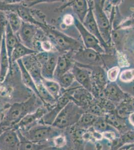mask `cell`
<instances>
[{"label":"cell","instance_id":"6da1fadb","mask_svg":"<svg viewBox=\"0 0 134 150\" xmlns=\"http://www.w3.org/2000/svg\"><path fill=\"white\" fill-rule=\"evenodd\" d=\"M35 94H33L25 101L15 102L9 105L3 112L0 121V133L5 130L14 129L15 127L29 113L36 111L43 106V103Z\"/></svg>","mask_w":134,"mask_h":150},{"label":"cell","instance_id":"7a4b0ae2","mask_svg":"<svg viewBox=\"0 0 134 150\" xmlns=\"http://www.w3.org/2000/svg\"><path fill=\"white\" fill-rule=\"evenodd\" d=\"M59 54L78 51L83 48L79 41L46 24L42 29Z\"/></svg>","mask_w":134,"mask_h":150},{"label":"cell","instance_id":"3957f363","mask_svg":"<svg viewBox=\"0 0 134 150\" xmlns=\"http://www.w3.org/2000/svg\"><path fill=\"white\" fill-rule=\"evenodd\" d=\"M65 130L55 127L53 125H47L38 123L26 131L16 130L24 138L30 141L40 144H50L55 137L61 134Z\"/></svg>","mask_w":134,"mask_h":150},{"label":"cell","instance_id":"277c9868","mask_svg":"<svg viewBox=\"0 0 134 150\" xmlns=\"http://www.w3.org/2000/svg\"><path fill=\"white\" fill-rule=\"evenodd\" d=\"M83 114V111L81 108L70 101L60 112L53 126L61 130H66L78 123Z\"/></svg>","mask_w":134,"mask_h":150},{"label":"cell","instance_id":"5b68a950","mask_svg":"<svg viewBox=\"0 0 134 150\" xmlns=\"http://www.w3.org/2000/svg\"><path fill=\"white\" fill-rule=\"evenodd\" d=\"M93 12L102 37L109 46L111 41V25L108 18L103 9L104 1H94Z\"/></svg>","mask_w":134,"mask_h":150},{"label":"cell","instance_id":"8992f818","mask_svg":"<svg viewBox=\"0 0 134 150\" xmlns=\"http://www.w3.org/2000/svg\"><path fill=\"white\" fill-rule=\"evenodd\" d=\"M59 53L55 52H38L35 54L36 59L41 66L42 77L48 80H54L55 71Z\"/></svg>","mask_w":134,"mask_h":150},{"label":"cell","instance_id":"52a82bcc","mask_svg":"<svg viewBox=\"0 0 134 150\" xmlns=\"http://www.w3.org/2000/svg\"><path fill=\"white\" fill-rule=\"evenodd\" d=\"M73 59L75 63L84 66H103L104 62L102 55L94 50L82 48L74 52Z\"/></svg>","mask_w":134,"mask_h":150},{"label":"cell","instance_id":"ba28073f","mask_svg":"<svg viewBox=\"0 0 134 150\" xmlns=\"http://www.w3.org/2000/svg\"><path fill=\"white\" fill-rule=\"evenodd\" d=\"M40 29L41 28L35 25L23 21L16 36L21 43L28 48L34 50V43Z\"/></svg>","mask_w":134,"mask_h":150},{"label":"cell","instance_id":"9c48e42d","mask_svg":"<svg viewBox=\"0 0 134 150\" xmlns=\"http://www.w3.org/2000/svg\"><path fill=\"white\" fill-rule=\"evenodd\" d=\"M74 25L80 33L85 48L94 50L101 55H103L105 50L101 45L100 42L85 28L77 18H75Z\"/></svg>","mask_w":134,"mask_h":150},{"label":"cell","instance_id":"30bf717a","mask_svg":"<svg viewBox=\"0 0 134 150\" xmlns=\"http://www.w3.org/2000/svg\"><path fill=\"white\" fill-rule=\"evenodd\" d=\"M70 101L69 95L65 91L59 99L56 101L54 105L52 106L46 114L43 117L38 123L47 125H53L60 112Z\"/></svg>","mask_w":134,"mask_h":150},{"label":"cell","instance_id":"8fae6325","mask_svg":"<svg viewBox=\"0 0 134 150\" xmlns=\"http://www.w3.org/2000/svg\"><path fill=\"white\" fill-rule=\"evenodd\" d=\"M71 72L74 76L75 81L78 82L81 86L89 92H93V82L92 81V73L90 69L75 63Z\"/></svg>","mask_w":134,"mask_h":150},{"label":"cell","instance_id":"7c38bea8","mask_svg":"<svg viewBox=\"0 0 134 150\" xmlns=\"http://www.w3.org/2000/svg\"><path fill=\"white\" fill-rule=\"evenodd\" d=\"M47 108L44 105L38 108L36 111L29 113L15 127L14 130L26 131L39 123L43 117L48 112Z\"/></svg>","mask_w":134,"mask_h":150},{"label":"cell","instance_id":"4fadbf2b","mask_svg":"<svg viewBox=\"0 0 134 150\" xmlns=\"http://www.w3.org/2000/svg\"><path fill=\"white\" fill-rule=\"evenodd\" d=\"M73 53L74 52H68L60 54L55 71L54 80H57L62 75L71 71L72 69L75 64L73 59Z\"/></svg>","mask_w":134,"mask_h":150},{"label":"cell","instance_id":"5bb4252c","mask_svg":"<svg viewBox=\"0 0 134 150\" xmlns=\"http://www.w3.org/2000/svg\"><path fill=\"white\" fill-rule=\"evenodd\" d=\"M88 3L89 6V10L82 24L85 27V28L87 29L90 33L93 35L98 40L99 42H100L102 46L103 47L105 50H106L108 49L109 46L107 45V44L105 43V42L102 37L99 30L98 27L97 26V23L95 20V17L93 12V2H91V3L88 2Z\"/></svg>","mask_w":134,"mask_h":150},{"label":"cell","instance_id":"9a60e30c","mask_svg":"<svg viewBox=\"0 0 134 150\" xmlns=\"http://www.w3.org/2000/svg\"><path fill=\"white\" fill-rule=\"evenodd\" d=\"M20 139L17 131L9 129L0 133V150H18Z\"/></svg>","mask_w":134,"mask_h":150},{"label":"cell","instance_id":"2e32d148","mask_svg":"<svg viewBox=\"0 0 134 150\" xmlns=\"http://www.w3.org/2000/svg\"><path fill=\"white\" fill-rule=\"evenodd\" d=\"M71 7L75 14L77 16L78 19L82 23L85 20L89 10L88 3L85 0H76L68 2L62 6L58 9V11H61L66 7Z\"/></svg>","mask_w":134,"mask_h":150},{"label":"cell","instance_id":"e0dca14e","mask_svg":"<svg viewBox=\"0 0 134 150\" xmlns=\"http://www.w3.org/2000/svg\"><path fill=\"white\" fill-rule=\"evenodd\" d=\"M10 70V64L6 46L5 33L0 49V83L5 81Z\"/></svg>","mask_w":134,"mask_h":150},{"label":"cell","instance_id":"ac0fdd59","mask_svg":"<svg viewBox=\"0 0 134 150\" xmlns=\"http://www.w3.org/2000/svg\"><path fill=\"white\" fill-rule=\"evenodd\" d=\"M16 63L20 69L21 79L23 83L26 87H27L28 88L32 91L34 92V94H35L39 98V94L36 88V84L35 83L34 80L33 79L30 74L29 73L27 69L26 68L24 64L23 63L22 60V59H20L18 60Z\"/></svg>","mask_w":134,"mask_h":150},{"label":"cell","instance_id":"d6986e66","mask_svg":"<svg viewBox=\"0 0 134 150\" xmlns=\"http://www.w3.org/2000/svg\"><path fill=\"white\" fill-rule=\"evenodd\" d=\"M5 41L6 46L7 49V52L8 54L9 58L10 60V70H12L13 64H12V53L15 48L16 46L17 43L19 42V39L16 36V35L14 33L10 26L7 22L5 31Z\"/></svg>","mask_w":134,"mask_h":150},{"label":"cell","instance_id":"ffe728a7","mask_svg":"<svg viewBox=\"0 0 134 150\" xmlns=\"http://www.w3.org/2000/svg\"><path fill=\"white\" fill-rule=\"evenodd\" d=\"M37 53V52L35 50L28 48L26 46L19 41L12 53L11 58L12 64H13L18 60L22 59L25 57L33 55Z\"/></svg>","mask_w":134,"mask_h":150},{"label":"cell","instance_id":"44dd1931","mask_svg":"<svg viewBox=\"0 0 134 150\" xmlns=\"http://www.w3.org/2000/svg\"><path fill=\"white\" fill-rule=\"evenodd\" d=\"M42 83L48 92L56 101L63 95V91L58 82L54 80L43 79Z\"/></svg>","mask_w":134,"mask_h":150},{"label":"cell","instance_id":"7402d4cb","mask_svg":"<svg viewBox=\"0 0 134 150\" xmlns=\"http://www.w3.org/2000/svg\"><path fill=\"white\" fill-rule=\"evenodd\" d=\"M17 132L20 139V145L18 150H42L46 147L51 146L50 144L37 143L29 141L21 135L19 132L17 131Z\"/></svg>","mask_w":134,"mask_h":150},{"label":"cell","instance_id":"603a6c76","mask_svg":"<svg viewBox=\"0 0 134 150\" xmlns=\"http://www.w3.org/2000/svg\"><path fill=\"white\" fill-rule=\"evenodd\" d=\"M5 14L7 22L10 26L13 32L17 35L21 27L23 21L15 12H6Z\"/></svg>","mask_w":134,"mask_h":150},{"label":"cell","instance_id":"cb8c5ba5","mask_svg":"<svg viewBox=\"0 0 134 150\" xmlns=\"http://www.w3.org/2000/svg\"><path fill=\"white\" fill-rule=\"evenodd\" d=\"M105 94L107 97L113 100H119L123 96V93L119 87L114 83L108 84L104 88Z\"/></svg>","mask_w":134,"mask_h":150},{"label":"cell","instance_id":"d4e9b609","mask_svg":"<svg viewBox=\"0 0 134 150\" xmlns=\"http://www.w3.org/2000/svg\"><path fill=\"white\" fill-rule=\"evenodd\" d=\"M56 81L58 82L62 89L63 90V91L68 90L71 87L75 82V79L73 73L69 71L62 75Z\"/></svg>","mask_w":134,"mask_h":150},{"label":"cell","instance_id":"484cf974","mask_svg":"<svg viewBox=\"0 0 134 150\" xmlns=\"http://www.w3.org/2000/svg\"><path fill=\"white\" fill-rule=\"evenodd\" d=\"M70 138H68L67 134L65 131L61 134L57 136L51 141V146L59 148H63L71 144L70 142Z\"/></svg>","mask_w":134,"mask_h":150},{"label":"cell","instance_id":"4316f807","mask_svg":"<svg viewBox=\"0 0 134 150\" xmlns=\"http://www.w3.org/2000/svg\"><path fill=\"white\" fill-rule=\"evenodd\" d=\"M119 79L121 81L127 83L134 80V69H126L120 74Z\"/></svg>","mask_w":134,"mask_h":150},{"label":"cell","instance_id":"83f0119b","mask_svg":"<svg viewBox=\"0 0 134 150\" xmlns=\"http://www.w3.org/2000/svg\"><path fill=\"white\" fill-rule=\"evenodd\" d=\"M120 68L119 66H114L110 69L107 73V78L111 83L117 80L120 75Z\"/></svg>","mask_w":134,"mask_h":150},{"label":"cell","instance_id":"f1b7e54d","mask_svg":"<svg viewBox=\"0 0 134 150\" xmlns=\"http://www.w3.org/2000/svg\"><path fill=\"white\" fill-rule=\"evenodd\" d=\"M97 117L93 114H83L81 118H80L78 123L82 126L84 125H89L93 124L97 120Z\"/></svg>","mask_w":134,"mask_h":150},{"label":"cell","instance_id":"f546056e","mask_svg":"<svg viewBox=\"0 0 134 150\" xmlns=\"http://www.w3.org/2000/svg\"><path fill=\"white\" fill-rule=\"evenodd\" d=\"M7 24V21L5 14L0 12V49L1 47L2 42L3 40L4 36L5 33L6 27Z\"/></svg>","mask_w":134,"mask_h":150},{"label":"cell","instance_id":"4dcf8cb0","mask_svg":"<svg viewBox=\"0 0 134 150\" xmlns=\"http://www.w3.org/2000/svg\"><path fill=\"white\" fill-rule=\"evenodd\" d=\"M95 130L98 132L106 131L107 128H109L106 122L104 120L98 118L94 124Z\"/></svg>","mask_w":134,"mask_h":150},{"label":"cell","instance_id":"1f68e13d","mask_svg":"<svg viewBox=\"0 0 134 150\" xmlns=\"http://www.w3.org/2000/svg\"><path fill=\"white\" fill-rule=\"evenodd\" d=\"M75 22V18L71 14H66L63 16V23L65 26L67 27L70 26L74 25Z\"/></svg>","mask_w":134,"mask_h":150},{"label":"cell","instance_id":"d6a6232c","mask_svg":"<svg viewBox=\"0 0 134 150\" xmlns=\"http://www.w3.org/2000/svg\"><path fill=\"white\" fill-rule=\"evenodd\" d=\"M42 150H73L71 144L67 146L66 147L63 148H59V147H55L53 146H49L46 147L45 148L43 149Z\"/></svg>","mask_w":134,"mask_h":150},{"label":"cell","instance_id":"836d02e7","mask_svg":"<svg viewBox=\"0 0 134 150\" xmlns=\"http://www.w3.org/2000/svg\"><path fill=\"white\" fill-rule=\"evenodd\" d=\"M129 121L130 124L134 127V112L131 113L129 117Z\"/></svg>","mask_w":134,"mask_h":150},{"label":"cell","instance_id":"e575fe53","mask_svg":"<svg viewBox=\"0 0 134 150\" xmlns=\"http://www.w3.org/2000/svg\"><path fill=\"white\" fill-rule=\"evenodd\" d=\"M128 150H134V146L131 147L130 148H129Z\"/></svg>","mask_w":134,"mask_h":150},{"label":"cell","instance_id":"d590c367","mask_svg":"<svg viewBox=\"0 0 134 150\" xmlns=\"http://www.w3.org/2000/svg\"><path fill=\"white\" fill-rule=\"evenodd\" d=\"M132 17H133V18H134V14H133V15Z\"/></svg>","mask_w":134,"mask_h":150}]
</instances>
